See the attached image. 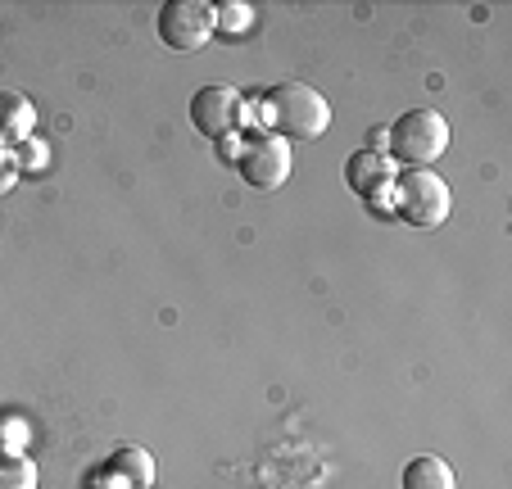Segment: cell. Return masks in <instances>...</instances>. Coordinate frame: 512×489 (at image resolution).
Here are the masks:
<instances>
[{"label": "cell", "instance_id": "obj_1", "mask_svg": "<svg viewBox=\"0 0 512 489\" xmlns=\"http://www.w3.org/2000/svg\"><path fill=\"white\" fill-rule=\"evenodd\" d=\"M268 123L277 127V136H295V141H318L331 127V105L318 87L309 82H281L268 91Z\"/></svg>", "mask_w": 512, "mask_h": 489}, {"label": "cell", "instance_id": "obj_2", "mask_svg": "<svg viewBox=\"0 0 512 489\" xmlns=\"http://www.w3.org/2000/svg\"><path fill=\"white\" fill-rule=\"evenodd\" d=\"M390 209L408 222V227H440L454 209V195L449 182L431 168H404L395 177V191H390Z\"/></svg>", "mask_w": 512, "mask_h": 489}, {"label": "cell", "instance_id": "obj_3", "mask_svg": "<svg viewBox=\"0 0 512 489\" xmlns=\"http://www.w3.org/2000/svg\"><path fill=\"white\" fill-rule=\"evenodd\" d=\"M386 145L408 168H431V163H440V154L449 150V123L435 114V109H408L386 132Z\"/></svg>", "mask_w": 512, "mask_h": 489}, {"label": "cell", "instance_id": "obj_4", "mask_svg": "<svg viewBox=\"0 0 512 489\" xmlns=\"http://www.w3.org/2000/svg\"><path fill=\"white\" fill-rule=\"evenodd\" d=\"M213 32H218L213 5H204V0H168L164 10H159V41L168 50H177V55L204 50Z\"/></svg>", "mask_w": 512, "mask_h": 489}, {"label": "cell", "instance_id": "obj_5", "mask_svg": "<svg viewBox=\"0 0 512 489\" xmlns=\"http://www.w3.org/2000/svg\"><path fill=\"white\" fill-rule=\"evenodd\" d=\"M241 114H245V100H241V91L227 87V82H209V87H200L191 100V123H195V132L209 136V141L236 136Z\"/></svg>", "mask_w": 512, "mask_h": 489}, {"label": "cell", "instance_id": "obj_6", "mask_svg": "<svg viewBox=\"0 0 512 489\" xmlns=\"http://www.w3.org/2000/svg\"><path fill=\"white\" fill-rule=\"evenodd\" d=\"M290 141L277 132L268 136H254V141L241 145V159H236V168H241V177L254 186V191H277L281 182L290 177Z\"/></svg>", "mask_w": 512, "mask_h": 489}, {"label": "cell", "instance_id": "obj_7", "mask_svg": "<svg viewBox=\"0 0 512 489\" xmlns=\"http://www.w3.org/2000/svg\"><path fill=\"white\" fill-rule=\"evenodd\" d=\"M395 177H399V168L381 150H354V154H349V163H345L349 191L363 195V200H377V204H390Z\"/></svg>", "mask_w": 512, "mask_h": 489}, {"label": "cell", "instance_id": "obj_8", "mask_svg": "<svg viewBox=\"0 0 512 489\" xmlns=\"http://www.w3.org/2000/svg\"><path fill=\"white\" fill-rule=\"evenodd\" d=\"M32 127H37V109L23 91H0V150H14V145L32 141Z\"/></svg>", "mask_w": 512, "mask_h": 489}, {"label": "cell", "instance_id": "obj_9", "mask_svg": "<svg viewBox=\"0 0 512 489\" xmlns=\"http://www.w3.org/2000/svg\"><path fill=\"white\" fill-rule=\"evenodd\" d=\"M105 471L123 489H150V485H155V458H150L145 449H136V444H123V449H114V458H109Z\"/></svg>", "mask_w": 512, "mask_h": 489}, {"label": "cell", "instance_id": "obj_10", "mask_svg": "<svg viewBox=\"0 0 512 489\" xmlns=\"http://www.w3.org/2000/svg\"><path fill=\"white\" fill-rule=\"evenodd\" d=\"M404 489H458L454 467L435 453H417L413 462L404 467Z\"/></svg>", "mask_w": 512, "mask_h": 489}, {"label": "cell", "instance_id": "obj_11", "mask_svg": "<svg viewBox=\"0 0 512 489\" xmlns=\"http://www.w3.org/2000/svg\"><path fill=\"white\" fill-rule=\"evenodd\" d=\"M0 489H37V462L28 453H0Z\"/></svg>", "mask_w": 512, "mask_h": 489}, {"label": "cell", "instance_id": "obj_12", "mask_svg": "<svg viewBox=\"0 0 512 489\" xmlns=\"http://www.w3.org/2000/svg\"><path fill=\"white\" fill-rule=\"evenodd\" d=\"M250 19H254V10H250V5H241V0L213 5V23H218L223 32H245V28H250Z\"/></svg>", "mask_w": 512, "mask_h": 489}, {"label": "cell", "instance_id": "obj_13", "mask_svg": "<svg viewBox=\"0 0 512 489\" xmlns=\"http://www.w3.org/2000/svg\"><path fill=\"white\" fill-rule=\"evenodd\" d=\"M46 159H50V150H46V145L28 141V145H23V159H19V168H28V173H41V168H46Z\"/></svg>", "mask_w": 512, "mask_h": 489}, {"label": "cell", "instance_id": "obj_14", "mask_svg": "<svg viewBox=\"0 0 512 489\" xmlns=\"http://www.w3.org/2000/svg\"><path fill=\"white\" fill-rule=\"evenodd\" d=\"M14 182H19V159H14L10 150H0V195L10 191Z\"/></svg>", "mask_w": 512, "mask_h": 489}]
</instances>
